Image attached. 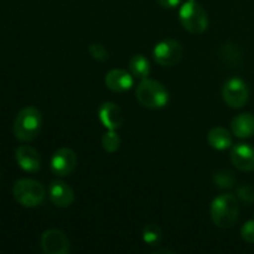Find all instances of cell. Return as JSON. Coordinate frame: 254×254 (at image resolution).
Masks as SVG:
<instances>
[{
	"label": "cell",
	"instance_id": "cell-21",
	"mask_svg": "<svg viewBox=\"0 0 254 254\" xmlns=\"http://www.w3.org/2000/svg\"><path fill=\"white\" fill-rule=\"evenodd\" d=\"M88 51L91 54V56L93 57L97 61L104 62L109 59V52L108 50L106 49V46L102 44H98V42H94V44H91L88 46Z\"/></svg>",
	"mask_w": 254,
	"mask_h": 254
},
{
	"label": "cell",
	"instance_id": "cell-22",
	"mask_svg": "<svg viewBox=\"0 0 254 254\" xmlns=\"http://www.w3.org/2000/svg\"><path fill=\"white\" fill-rule=\"evenodd\" d=\"M238 197L242 201L248 203L254 202V186L248 184V185H242L237 190Z\"/></svg>",
	"mask_w": 254,
	"mask_h": 254
},
{
	"label": "cell",
	"instance_id": "cell-4",
	"mask_svg": "<svg viewBox=\"0 0 254 254\" xmlns=\"http://www.w3.org/2000/svg\"><path fill=\"white\" fill-rule=\"evenodd\" d=\"M12 193L17 202L24 207H37L42 205L46 191L41 183L32 179H20L14 184Z\"/></svg>",
	"mask_w": 254,
	"mask_h": 254
},
{
	"label": "cell",
	"instance_id": "cell-12",
	"mask_svg": "<svg viewBox=\"0 0 254 254\" xmlns=\"http://www.w3.org/2000/svg\"><path fill=\"white\" fill-rule=\"evenodd\" d=\"M49 197L57 207H69L74 201V192L69 185L64 181H52L49 188Z\"/></svg>",
	"mask_w": 254,
	"mask_h": 254
},
{
	"label": "cell",
	"instance_id": "cell-23",
	"mask_svg": "<svg viewBox=\"0 0 254 254\" xmlns=\"http://www.w3.org/2000/svg\"><path fill=\"white\" fill-rule=\"evenodd\" d=\"M222 56L226 57L228 64H232V62H237L241 54L238 52V47H236V45H225L222 50Z\"/></svg>",
	"mask_w": 254,
	"mask_h": 254
},
{
	"label": "cell",
	"instance_id": "cell-6",
	"mask_svg": "<svg viewBox=\"0 0 254 254\" xmlns=\"http://www.w3.org/2000/svg\"><path fill=\"white\" fill-rule=\"evenodd\" d=\"M183 45L175 39H165L154 47V60L164 67H170L180 62L183 57Z\"/></svg>",
	"mask_w": 254,
	"mask_h": 254
},
{
	"label": "cell",
	"instance_id": "cell-15",
	"mask_svg": "<svg viewBox=\"0 0 254 254\" xmlns=\"http://www.w3.org/2000/svg\"><path fill=\"white\" fill-rule=\"evenodd\" d=\"M231 129L237 138H251L254 135V116L251 113L238 114L231 122Z\"/></svg>",
	"mask_w": 254,
	"mask_h": 254
},
{
	"label": "cell",
	"instance_id": "cell-24",
	"mask_svg": "<svg viewBox=\"0 0 254 254\" xmlns=\"http://www.w3.org/2000/svg\"><path fill=\"white\" fill-rule=\"evenodd\" d=\"M241 236L248 243H254V220L247 221L241 230Z\"/></svg>",
	"mask_w": 254,
	"mask_h": 254
},
{
	"label": "cell",
	"instance_id": "cell-5",
	"mask_svg": "<svg viewBox=\"0 0 254 254\" xmlns=\"http://www.w3.org/2000/svg\"><path fill=\"white\" fill-rule=\"evenodd\" d=\"M179 17L184 29L191 34H202L208 27V16L203 6L196 0H189L180 7Z\"/></svg>",
	"mask_w": 254,
	"mask_h": 254
},
{
	"label": "cell",
	"instance_id": "cell-20",
	"mask_svg": "<svg viewBox=\"0 0 254 254\" xmlns=\"http://www.w3.org/2000/svg\"><path fill=\"white\" fill-rule=\"evenodd\" d=\"M213 181H215L216 186L221 189H231L235 186L236 178L235 174L231 173L228 170H221L213 175Z\"/></svg>",
	"mask_w": 254,
	"mask_h": 254
},
{
	"label": "cell",
	"instance_id": "cell-1",
	"mask_svg": "<svg viewBox=\"0 0 254 254\" xmlns=\"http://www.w3.org/2000/svg\"><path fill=\"white\" fill-rule=\"evenodd\" d=\"M237 197L232 193H222L211 203L210 213L212 222L220 228H231L238 220Z\"/></svg>",
	"mask_w": 254,
	"mask_h": 254
},
{
	"label": "cell",
	"instance_id": "cell-14",
	"mask_svg": "<svg viewBox=\"0 0 254 254\" xmlns=\"http://www.w3.org/2000/svg\"><path fill=\"white\" fill-rule=\"evenodd\" d=\"M104 82H106L107 88L117 92V93H121V92H126L133 87L134 79L133 74L129 73L126 69L114 68L106 74Z\"/></svg>",
	"mask_w": 254,
	"mask_h": 254
},
{
	"label": "cell",
	"instance_id": "cell-3",
	"mask_svg": "<svg viewBox=\"0 0 254 254\" xmlns=\"http://www.w3.org/2000/svg\"><path fill=\"white\" fill-rule=\"evenodd\" d=\"M135 94L139 103L146 108L160 109L169 103L168 89L155 79H141L136 87Z\"/></svg>",
	"mask_w": 254,
	"mask_h": 254
},
{
	"label": "cell",
	"instance_id": "cell-25",
	"mask_svg": "<svg viewBox=\"0 0 254 254\" xmlns=\"http://www.w3.org/2000/svg\"><path fill=\"white\" fill-rule=\"evenodd\" d=\"M158 2L160 4V6L165 7V9H175L176 6H179L181 0H158Z\"/></svg>",
	"mask_w": 254,
	"mask_h": 254
},
{
	"label": "cell",
	"instance_id": "cell-7",
	"mask_svg": "<svg viewBox=\"0 0 254 254\" xmlns=\"http://www.w3.org/2000/svg\"><path fill=\"white\" fill-rule=\"evenodd\" d=\"M222 97L231 108H242L250 98V91L243 79L230 78L223 84Z\"/></svg>",
	"mask_w": 254,
	"mask_h": 254
},
{
	"label": "cell",
	"instance_id": "cell-17",
	"mask_svg": "<svg viewBox=\"0 0 254 254\" xmlns=\"http://www.w3.org/2000/svg\"><path fill=\"white\" fill-rule=\"evenodd\" d=\"M129 69L133 76L144 79L150 73V62L144 55H134L129 61Z\"/></svg>",
	"mask_w": 254,
	"mask_h": 254
},
{
	"label": "cell",
	"instance_id": "cell-10",
	"mask_svg": "<svg viewBox=\"0 0 254 254\" xmlns=\"http://www.w3.org/2000/svg\"><path fill=\"white\" fill-rule=\"evenodd\" d=\"M231 161L241 171L250 173L254 170V148L250 144L240 143L231 150Z\"/></svg>",
	"mask_w": 254,
	"mask_h": 254
},
{
	"label": "cell",
	"instance_id": "cell-8",
	"mask_svg": "<svg viewBox=\"0 0 254 254\" xmlns=\"http://www.w3.org/2000/svg\"><path fill=\"white\" fill-rule=\"evenodd\" d=\"M77 165V155L72 149L60 148L51 158L50 168L57 176H68L73 173Z\"/></svg>",
	"mask_w": 254,
	"mask_h": 254
},
{
	"label": "cell",
	"instance_id": "cell-2",
	"mask_svg": "<svg viewBox=\"0 0 254 254\" xmlns=\"http://www.w3.org/2000/svg\"><path fill=\"white\" fill-rule=\"evenodd\" d=\"M42 126L41 112L35 107L29 106L17 113L14 122V134L17 140L31 141L39 135Z\"/></svg>",
	"mask_w": 254,
	"mask_h": 254
},
{
	"label": "cell",
	"instance_id": "cell-9",
	"mask_svg": "<svg viewBox=\"0 0 254 254\" xmlns=\"http://www.w3.org/2000/svg\"><path fill=\"white\" fill-rule=\"evenodd\" d=\"M41 248L46 254L69 253V241L60 230H47L41 236Z\"/></svg>",
	"mask_w": 254,
	"mask_h": 254
},
{
	"label": "cell",
	"instance_id": "cell-19",
	"mask_svg": "<svg viewBox=\"0 0 254 254\" xmlns=\"http://www.w3.org/2000/svg\"><path fill=\"white\" fill-rule=\"evenodd\" d=\"M102 146L107 153H116L121 146V138L116 130H108L102 136Z\"/></svg>",
	"mask_w": 254,
	"mask_h": 254
},
{
	"label": "cell",
	"instance_id": "cell-13",
	"mask_svg": "<svg viewBox=\"0 0 254 254\" xmlns=\"http://www.w3.org/2000/svg\"><path fill=\"white\" fill-rule=\"evenodd\" d=\"M15 159L20 168L26 173H36L41 168L40 154L32 146L21 145L15 151Z\"/></svg>",
	"mask_w": 254,
	"mask_h": 254
},
{
	"label": "cell",
	"instance_id": "cell-16",
	"mask_svg": "<svg viewBox=\"0 0 254 254\" xmlns=\"http://www.w3.org/2000/svg\"><path fill=\"white\" fill-rule=\"evenodd\" d=\"M207 141L215 150H226L232 146V135L223 127H215L208 131Z\"/></svg>",
	"mask_w": 254,
	"mask_h": 254
},
{
	"label": "cell",
	"instance_id": "cell-18",
	"mask_svg": "<svg viewBox=\"0 0 254 254\" xmlns=\"http://www.w3.org/2000/svg\"><path fill=\"white\" fill-rule=\"evenodd\" d=\"M163 238L161 228L155 223H149L143 228V241L149 246H158Z\"/></svg>",
	"mask_w": 254,
	"mask_h": 254
},
{
	"label": "cell",
	"instance_id": "cell-11",
	"mask_svg": "<svg viewBox=\"0 0 254 254\" xmlns=\"http://www.w3.org/2000/svg\"><path fill=\"white\" fill-rule=\"evenodd\" d=\"M98 118L107 129L117 130L124 121V114L121 107L113 102H104L98 109Z\"/></svg>",
	"mask_w": 254,
	"mask_h": 254
}]
</instances>
